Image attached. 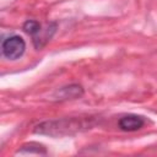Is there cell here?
Listing matches in <instances>:
<instances>
[{"label":"cell","mask_w":157,"mask_h":157,"mask_svg":"<svg viewBox=\"0 0 157 157\" xmlns=\"http://www.w3.org/2000/svg\"><path fill=\"white\" fill-rule=\"evenodd\" d=\"M87 129V124L82 119L76 118H66L61 120L45 121L38 125L34 129V132L48 134L52 136H61V135H71L74 132Z\"/></svg>","instance_id":"cell-1"},{"label":"cell","mask_w":157,"mask_h":157,"mask_svg":"<svg viewBox=\"0 0 157 157\" xmlns=\"http://www.w3.org/2000/svg\"><path fill=\"white\" fill-rule=\"evenodd\" d=\"M1 49H2V54L5 58L10 60H15L22 56V54L25 53L26 43L23 38L20 36H10L2 40Z\"/></svg>","instance_id":"cell-2"},{"label":"cell","mask_w":157,"mask_h":157,"mask_svg":"<svg viewBox=\"0 0 157 157\" xmlns=\"http://www.w3.org/2000/svg\"><path fill=\"white\" fill-rule=\"evenodd\" d=\"M119 128L124 131H136L145 125V119L137 114H128L119 119Z\"/></svg>","instance_id":"cell-3"},{"label":"cell","mask_w":157,"mask_h":157,"mask_svg":"<svg viewBox=\"0 0 157 157\" xmlns=\"http://www.w3.org/2000/svg\"><path fill=\"white\" fill-rule=\"evenodd\" d=\"M83 94V88L80 85H70L65 86L55 92L56 99L67 101V99H76Z\"/></svg>","instance_id":"cell-4"},{"label":"cell","mask_w":157,"mask_h":157,"mask_svg":"<svg viewBox=\"0 0 157 157\" xmlns=\"http://www.w3.org/2000/svg\"><path fill=\"white\" fill-rule=\"evenodd\" d=\"M23 31H25L27 34H29V36H32V37H36V36L42 31V26H40V23L37 22V21L28 20V21H26L25 25H23Z\"/></svg>","instance_id":"cell-5"},{"label":"cell","mask_w":157,"mask_h":157,"mask_svg":"<svg viewBox=\"0 0 157 157\" xmlns=\"http://www.w3.org/2000/svg\"><path fill=\"white\" fill-rule=\"evenodd\" d=\"M28 145L31 146V148H27V146L23 145L22 148L18 151V153H33V152L34 153H45V150H44V147L42 145L34 144V142H31Z\"/></svg>","instance_id":"cell-6"}]
</instances>
